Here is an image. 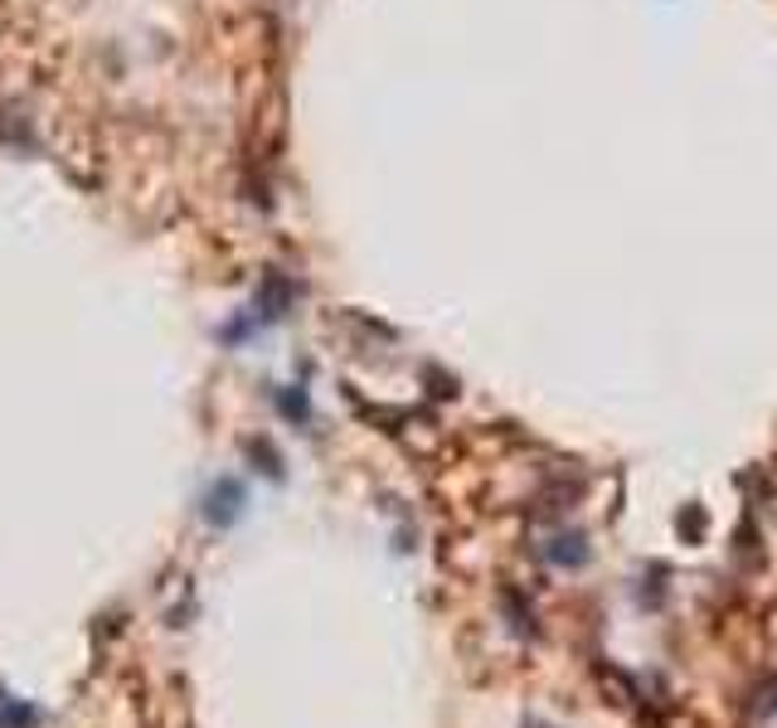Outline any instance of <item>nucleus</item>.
<instances>
[{
	"label": "nucleus",
	"mask_w": 777,
	"mask_h": 728,
	"mask_svg": "<svg viewBox=\"0 0 777 728\" xmlns=\"http://www.w3.org/2000/svg\"><path fill=\"white\" fill-rule=\"evenodd\" d=\"M277 403H283V409L292 413V418H306V399H302V393H283Z\"/></svg>",
	"instance_id": "nucleus-4"
},
{
	"label": "nucleus",
	"mask_w": 777,
	"mask_h": 728,
	"mask_svg": "<svg viewBox=\"0 0 777 728\" xmlns=\"http://www.w3.org/2000/svg\"><path fill=\"white\" fill-rule=\"evenodd\" d=\"M549 558L554 564H568V568H578L588 558V549H584V535H559L554 539V549H549Z\"/></svg>",
	"instance_id": "nucleus-3"
},
{
	"label": "nucleus",
	"mask_w": 777,
	"mask_h": 728,
	"mask_svg": "<svg viewBox=\"0 0 777 728\" xmlns=\"http://www.w3.org/2000/svg\"><path fill=\"white\" fill-rule=\"evenodd\" d=\"M287 306H292V283H287L283 273H267V283H263V291H258L253 311L263 321H277V316H287Z\"/></svg>",
	"instance_id": "nucleus-2"
},
{
	"label": "nucleus",
	"mask_w": 777,
	"mask_h": 728,
	"mask_svg": "<svg viewBox=\"0 0 777 728\" xmlns=\"http://www.w3.org/2000/svg\"><path fill=\"white\" fill-rule=\"evenodd\" d=\"M238 510H243V486L229 481V476L214 481L210 495H204V519H210V525H234Z\"/></svg>",
	"instance_id": "nucleus-1"
},
{
	"label": "nucleus",
	"mask_w": 777,
	"mask_h": 728,
	"mask_svg": "<svg viewBox=\"0 0 777 728\" xmlns=\"http://www.w3.org/2000/svg\"><path fill=\"white\" fill-rule=\"evenodd\" d=\"M530 728H544V724H530Z\"/></svg>",
	"instance_id": "nucleus-5"
}]
</instances>
